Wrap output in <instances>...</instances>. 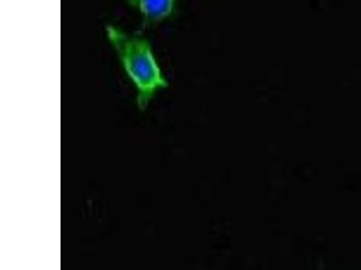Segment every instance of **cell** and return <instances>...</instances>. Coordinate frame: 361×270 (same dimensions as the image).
I'll return each instance as SVG.
<instances>
[{"instance_id": "cell-1", "label": "cell", "mask_w": 361, "mask_h": 270, "mask_svg": "<svg viewBox=\"0 0 361 270\" xmlns=\"http://www.w3.org/2000/svg\"><path fill=\"white\" fill-rule=\"evenodd\" d=\"M106 32L125 72L137 89L138 108L146 110L157 92L169 86L149 41L140 34H127L114 25H109Z\"/></svg>"}, {"instance_id": "cell-2", "label": "cell", "mask_w": 361, "mask_h": 270, "mask_svg": "<svg viewBox=\"0 0 361 270\" xmlns=\"http://www.w3.org/2000/svg\"><path fill=\"white\" fill-rule=\"evenodd\" d=\"M128 2L140 11L145 24L152 25L173 14L176 0H128Z\"/></svg>"}]
</instances>
